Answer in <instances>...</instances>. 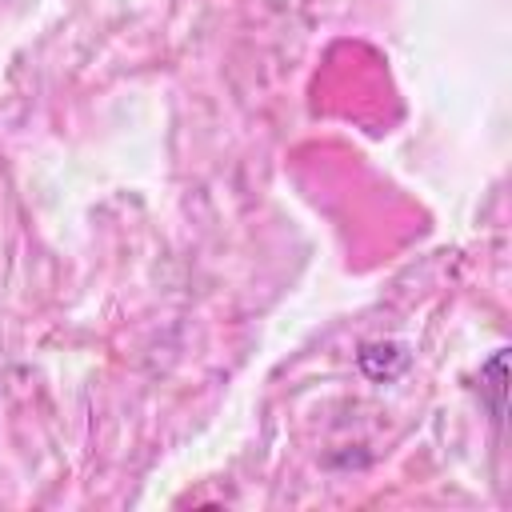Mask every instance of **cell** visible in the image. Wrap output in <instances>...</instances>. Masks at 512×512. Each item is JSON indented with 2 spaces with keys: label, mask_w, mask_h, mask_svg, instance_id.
Instances as JSON below:
<instances>
[{
  "label": "cell",
  "mask_w": 512,
  "mask_h": 512,
  "mask_svg": "<svg viewBox=\"0 0 512 512\" xmlns=\"http://www.w3.org/2000/svg\"><path fill=\"white\" fill-rule=\"evenodd\" d=\"M356 364H360V372H364L368 380L388 384V380H396V376L408 368V352H404V344H396V340H372V344H360Z\"/></svg>",
  "instance_id": "6da1fadb"
},
{
  "label": "cell",
  "mask_w": 512,
  "mask_h": 512,
  "mask_svg": "<svg viewBox=\"0 0 512 512\" xmlns=\"http://www.w3.org/2000/svg\"><path fill=\"white\" fill-rule=\"evenodd\" d=\"M508 348H496L492 360L480 368V388L488 392V408L496 420H504V392H508Z\"/></svg>",
  "instance_id": "7a4b0ae2"
}]
</instances>
